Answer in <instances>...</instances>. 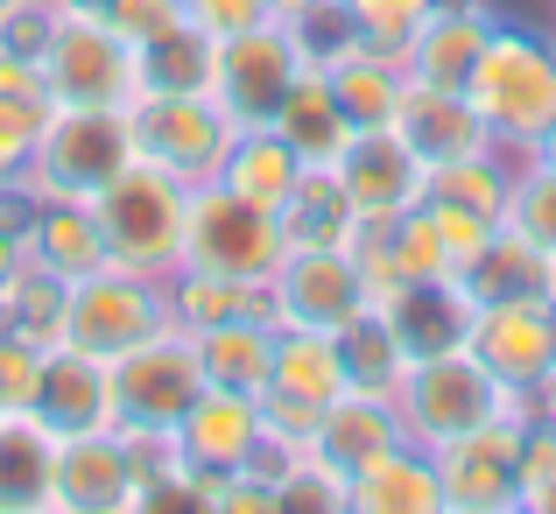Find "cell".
I'll list each match as a JSON object with an SVG mask.
<instances>
[{
  "instance_id": "cell-38",
  "label": "cell",
  "mask_w": 556,
  "mask_h": 514,
  "mask_svg": "<svg viewBox=\"0 0 556 514\" xmlns=\"http://www.w3.org/2000/svg\"><path fill=\"white\" fill-rule=\"evenodd\" d=\"M345 14H353V28L367 42H388V50H408V36L422 28V14L437 8V0H339Z\"/></svg>"
},
{
  "instance_id": "cell-21",
  "label": "cell",
  "mask_w": 556,
  "mask_h": 514,
  "mask_svg": "<svg viewBox=\"0 0 556 514\" xmlns=\"http://www.w3.org/2000/svg\"><path fill=\"white\" fill-rule=\"evenodd\" d=\"M458 283H465L472 303H549L556 297V261L529 233H515L501 218V226L486 233V247L458 268Z\"/></svg>"
},
{
  "instance_id": "cell-29",
  "label": "cell",
  "mask_w": 556,
  "mask_h": 514,
  "mask_svg": "<svg viewBox=\"0 0 556 514\" xmlns=\"http://www.w3.org/2000/svg\"><path fill=\"white\" fill-rule=\"evenodd\" d=\"M28 261H42V268H56L64 283H78V275H92V268H106V233H99V218H92V204L85 198H42V212H36V226H28Z\"/></svg>"
},
{
  "instance_id": "cell-46",
  "label": "cell",
  "mask_w": 556,
  "mask_h": 514,
  "mask_svg": "<svg viewBox=\"0 0 556 514\" xmlns=\"http://www.w3.org/2000/svg\"><path fill=\"white\" fill-rule=\"evenodd\" d=\"M14 268H22V247L0 233V303H8V289H14Z\"/></svg>"
},
{
  "instance_id": "cell-22",
  "label": "cell",
  "mask_w": 556,
  "mask_h": 514,
  "mask_svg": "<svg viewBox=\"0 0 556 514\" xmlns=\"http://www.w3.org/2000/svg\"><path fill=\"white\" fill-rule=\"evenodd\" d=\"M402 416H394V402L388 394H359V388H345L339 402L317 416V430H311V451L331 465V473H367L374 459H388L394 444H402Z\"/></svg>"
},
{
  "instance_id": "cell-37",
  "label": "cell",
  "mask_w": 556,
  "mask_h": 514,
  "mask_svg": "<svg viewBox=\"0 0 556 514\" xmlns=\"http://www.w3.org/2000/svg\"><path fill=\"white\" fill-rule=\"evenodd\" d=\"M515 479H521V507H556V423L549 416H521V459H515Z\"/></svg>"
},
{
  "instance_id": "cell-49",
  "label": "cell",
  "mask_w": 556,
  "mask_h": 514,
  "mask_svg": "<svg viewBox=\"0 0 556 514\" xmlns=\"http://www.w3.org/2000/svg\"><path fill=\"white\" fill-rule=\"evenodd\" d=\"M64 8H78V14H106V0H64Z\"/></svg>"
},
{
  "instance_id": "cell-44",
  "label": "cell",
  "mask_w": 556,
  "mask_h": 514,
  "mask_svg": "<svg viewBox=\"0 0 556 514\" xmlns=\"http://www.w3.org/2000/svg\"><path fill=\"white\" fill-rule=\"evenodd\" d=\"M42 121H50V113H36V106H8V99H0V176H14V170L28 163V155H36Z\"/></svg>"
},
{
  "instance_id": "cell-16",
  "label": "cell",
  "mask_w": 556,
  "mask_h": 514,
  "mask_svg": "<svg viewBox=\"0 0 556 514\" xmlns=\"http://www.w3.org/2000/svg\"><path fill=\"white\" fill-rule=\"evenodd\" d=\"M261 394H240V388H204L198 402L184 409L177 423V451H184V473L190 479H226L247 465V451L261 444Z\"/></svg>"
},
{
  "instance_id": "cell-14",
  "label": "cell",
  "mask_w": 556,
  "mask_h": 514,
  "mask_svg": "<svg viewBox=\"0 0 556 514\" xmlns=\"http://www.w3.org/2000/svg\"><path fill=\"white\" fill-rule=\"evenodd\" d=\"M339 190L353 198L359 218H402L408 204H422V190H430V170H422V155L408 149L394 127H353V141L339 149Z\"/></svg>"
},
{
  "instance_id": "cell-26",
  "label": "cell",
  "mask_w": 556,
  "mask_h": 514,
  "mask_svg": "<svg viewBox=\"0 0 556 514\" xmlns=\"http://www.w3.org/2000/svg\"><path fill=\"white\" fill-rule=\"evenodd\" d=\"M268 127L303 155V163H339V149L353 141V121H345V106H339V92H331L325 64H303L296 71V85L282 92V106H275Z\"/></svg>"
},
{
  "instance_id": "cell-34",
  "label": "cell",
  "mask_w": 556,
  "mask_h": 514,
  "mask_svg": "<svg viewBox=\"0 0 556 514\" xmlns=\"http://www.w3.org/2000/svg\"><path fill=\"white\" fill-rule=\"evenodd\" d=\"M339 360H345V388H359V394H388V402H394V380H402L408 352L394 346L388 317H380L374 303H367L353 325H339Z\"/></svg>"
},
{
  "instance_id": "cell-42",
  "label": "cell",
  "mask_w": 556,
  "mask_h": 514,
  "mask_svg": "<svg viewBox=\"0 0 556 514\" xmlns=\"http://www.w3.org/2000/svg\"><path fill=\"white\" fill-rule=\"evenodd\" d=\"M36 380H42V346L0 331V409H28L36 402Z\"/></svg>"
},
{
  "instance_id": "cell-41",
  "label": "cell",
  "mask_w": 556,
  "mask_h": 514,
  "mask_svg": "<svg viewBox=\"0 0 556 514\" xmlns=\"http://www.w3.org/2000/svg\"><path fill=\"white\" fill-rule=\"evenodd\" d=\"M50 28H56V8L14 0V8L0 14V50H8V57H28V64H42V50H50Z\"/></svg>"
},
{
  "instance_id": "cell-52",
  "label": "cell",
  "mask_w": 556,
  "mask_h": 514,
  "mask_svg": "<svg viewBox=\"0 0 556 514\" xmlns=\"http://www.w3.org/2000/svg\"><path fill=\"white\" fill-rule=\"evenodd\" d=\"M549 514H556V507H549Z\"/></svg>"
},
{
  "instance_id": "cell-3",
  "label": "cell",
  "mask_w": 556,
  "mask_h": 514,
  "mask_svg": "<svg viewBox=\"0 0 556 514\" xmlns=\"http://www.w3.org/2000/svg\"><path fill=\"white\" fill-rule=\"evenodd\" d=\"M507 409H515V394H507L465 346L430 352V360H408L402 380H394V416H402V430L416 437V444L465 437V430H479V423L507 416Z\"/></svg>"
},
{
  "instance_id": "cell-2",
  "label": "cell",
  "mask_w": 556,
  "mask_h": 514,
  "mask_svg": "<svg viewBox=\"0 0 556 514\" xmlns=\"http://www.w3.org/2000/svg\"><path fill=\"white\" fill-rule=\"evenodd\" d=\"M184 204H190V184L155 163H127L113 176L106 190L92 198V218L99 233H106V254L121 261V268H169V261H184Z\"/></svg>"
},
{
  "instance_id": "cell-30",
  "label": "cell",
  "mask_w": 556,
  "mask_h": 514,
  "mask_svg": "<svg viewBox=\"0 0 556 514\" xmlns=\"http://www.w3.org/2000/svg\"><path fill=\"white\" fill-rule=\"evenodd\" d=\"M56 430L36 409H0V507H50Z\"/></svg>"
},
{
  "instance_id": "cell-31",
  "label": "cell",
  "mask_w": 556,
  "mask_h": 514,
  "mask_svg": "<svg viewBox=\"0 0 556 514\" xmlns=\"http://www.w3.org/2000/svg\"><path fill=\"white\" fill-rule=\"evenodd\" d=\"M275 218H282L289 247H353V233H359V212H353V198L339 190L331 163H303L296 190H289V204Z\"/></svg>"
},
{
  "instance_id": "cell-51",
  "label": "cell",
  "mask_w": 556,
  "mask_h": 514,
  "mask_svg": "<svg viewBox=\"0 0 556 514\" xmlns=\"http://www.w3.org/2000/svg\"><path fill=\"white\" fill-rule=\"evenodd\" d=\"M549 317H556V303H549Z\"/></svg>"
},
{
  "instance_id": "cell-32",
  "label": "cell",
  "mask_w": 556,
  "mask_h": 514,
  "mask_svg": "<svg viewBox=\"0 0 556 514\" xmlns=\"http://www.w3.org/2000/svg\"><path fill=\"white\" fill-rule=\"evenodd\" d=\"M212 57L218 36H204L198 22H177L169 36L135 50V92H212Z\"/></svg>"
},
{
  "instance_id": "cell-39",
  "label": "cell",
  "mask_w": 556,
  "mask_h": 514,
  "mask_svg": "<svg viewBox=\"0 0 556 514\" xmlns=\"http://www.w3.org/2000/svg\"><path fill=\"white\" fill-rule=\"evenodd\" d=\"M422 212H430V226H437V240H444L451 268H465V261L486 247V233L501 226V218H479V212H465V204H451V198H430V190H422Z\"/></svg>"
},
{
  "instance_id": "cell-24",
  "label": "cell",
  "mask_w": 556,
  "mask_h": 514,
  "mask_svg": "<svg viewBox=\"0 0 556 514\" xmlns=\"http://www.w3.org/2000/svg\"><path fill=\"white\" fill-rule=\"evenodd\" d=\"M325 78H331V92H339V106H345L353 127H388L394 106H402L408 64H402V50H388V42L353 36L345 50L325 57Z\"/></svg>"
},
{
  "instance_id": "cell-11",
  "label": "cell",
  "mask_w": 556,
  "mask_h": 514,
  "mask_svg": "<svg viewBox=\"0 0 556 514\" xmlns=\"http://www.w3.org/2000/svg\"><path fill=\"white\" fill-rule=\"evenodd\" d=\"M155 325H163V303H155V289H149V275H141V268L106 261V268H92V275L71 283L64 346L92 352V360H121V352L141 346Z\"/></svg>"
},
{
  "instance_id": "cell-19",
  "label": "cell",
  "mask_w": 556,
  "mask_h": 514,
  "mask_svg": "<svg viewBox=\"0 0 556 514\" xmlns=\"http://www.w3.org/2000/svg\"><path fill=\"white\" fill-rule=\"evenodd\" d=\"M394 135L422 155V170L437 163H458V155H486L493 149V127L479 121V106L465 92H444V85H402V106H394Z\"/></svg>"
},
{
  "instance_id": "cell-33",
  "label": "cell",
  "mask_w": 556,
  "mask_h": 514,
  "mask_svg": "<svg viewBox=\"0 0 556 514\" xmlns=\"http://www.w3.org/2000/svg\"><path fill=\"white\" fill-rule=\"evenodd\" d=\"M64 311H71V283L56 268H42V261H28V268H14V289L8 303H0V317H8V339H28V346H64Z\"/></svg>"
},
{
  "instance_id": "cell-28",
  "label": "cell",
  "mask_w": 556,
  "mask_h": 514,
  "mask_svg": "<svg viewBox=\"0 0 556 514\" xmlns=\"http://www.w3.org/2000/svg\"><path fill=\"white\" fill-rule=\"evenodd\" d=\"M296 176H303V155L289 149V141L275 135V127H240L212 184H226L232 198L261 204V212H282L289 190H296Z\"/></svg>"
},
{
  "instance_id": "cell-47",
  "label": "cell",
  "mask_w": 556,
  "mask_h": 514,
  "mask_svg": "<svg viewBox=\"0 0 556 514\" xmlns=\"http://www.w3.org/2000/svg\"><path fill=\"white\" fill-rule=\"evenodd\" d=\"M529 155H535V163H543V170H556V127H549V135H543V141H535V149H529Z\"/></svg>"
},
{
  "instance_id": "cell-13",
  "label": "cell",
  "mask_w": 556,
  "mask_h": 514,
  "mask_svg": "<svg viewBox=\"0 0 556 514\" xmlns=\"http://www.w3.org/2000/svg\"><path fill=\"white\" fill-rule=\"evenodd\" d=\"M437 459V479H444V507L458 514H501V507H521V479H515V459H521V416L479 423L465 437H444L430 444Z\"/></svg>"
},
{
  "instance_id": "cell-40",
  "label": "cell",
  "mask_w": 556,
  "mask_h": 514,
  "mask_svg": "<svg viewBox=\"0 0 556 514\" xmlns=\"http://www.w3.org/2000/svg\"><path fill=\"white\" fill-rule=\"evenodd\" d=\"M99 22L113 28V36H127L141 50V42H155V36H169L177 22H190L184 14V0H106V14Z\"/></svg>"
},
{
  "instance_id": "cell-43",
  "label": "cell",
  "mask_w": 556,
  "mask_h": 514,
  "mask_svg": "<svg viewBox=\"0 0 556 514\" xmlns=\"http://www.w3.org/2000/svg\"><path fill=\"white\" fill-rule=\"evenodd\" d=\"M184 14L204 28V36H240V28H261V22H275V8L268 0H184Z\"/></svg>"
},
{
  "instance_id": "cell-12",
  "label": "cell",
  "mask_w": 556,
  "mask_h": 514,
  "mask_svg": "<svg viewBox=\"0 0 556 514\" xmlns=\"http://www.w3.org/2000/svg\"><path fill=\"white\" fill-rule=\"evenodd\" d=\"M268 289H275V325H311V331H339L374 303L353 247H289Z\"/></svg>"
},
{
  "instance_id": "cell-53",
  "label": "cell",
  "mask_w": 556,
  "mask_h": 514,
  "mask_svg": "<svg viewBox=\"0 0 556 514\" xmlns=\"http://www.w3.org/2000/svg\"><path fill=\"white\" fill-rule=\"evenodd\" d=\"M549 423H556V416H549Z\"/></svg>"
},
{
  "instance_id": "cell-7",
  "label": "cell",
  "mask_w": 556,
  "mask_h": 514,
  "mask_svg": "<svg viewBox=\"0 0 556 514\" xmlns=\"http://www.w3.org/2000/svg\"><path fill=\"white\" fill-rule=\"evenodd\" d=\"M127 127H135V155L184 184H212L226 163L240 127L218 113L212 92H135L127 99Z\"/></svg>"
},
{
  "instance_id": "cell-4",
  "label": "cell",
  "mask_w": 556,
  "mask_h": 514,
  "mask_svg": "<svg viewBox=\"0 0 556 514\" xmlns=\"http://www.w3.org/2000/svg\"><path fill=\"white\" fill-rule=\"evenodd\" d=\"M127 163H135L127 106H50V121L36 135V155H28L42 198H85V204Z\"/></svg>"
},
{
  "instance_id": "cell-15",
  "label": "cell",
  "mask_w": 556,
  "mask_h": 514,
  "mask_svg": "<svg viewBox=\"0 0 556 514\" xmlns=\"http://www.w3.org/2000/svg\"><path fill=\"white\" fill-rule=\"evenodd\" d=\"M549 303H479L472 311L465 352H472L507 394H521L543 374H556V317H549Z\"/></svg>"
},
{
  "instance_id": "cell-27",
  "label": "cell",
  "mask_w": 556,
  "mask_h": 514,
  "mask_svg": "<svg viewBox=\"0 0 556 514\" xmlns=\"http://www.w3.org/2000/svg\"><path fill=\"white\" fill-rule=\"evenodd\" d=\"M190 339H198L204 388H240V394L268 388V366H275V325L268 317L240 311V317H218V325L190 331Z\"/></svg>"
},
{
  "instance_id": "cell-35",
  "label": "cell",
  "mask_w": 556,
  "mask_h": 514,
  "mask_svg": "<svg viewBox=\"0 0 556 514\" xmlns=\"http://www.w3.org/2000/svg\"><path fill=\"white\" fill-rule=\"evenodd\" d=\"M507 184H515V170H507L493 149L430 170V198H451V204H465V212H479V218H501L507 212Z\"/></svg>"
},
{
  "instance_id": "cell-48",
  "label": "cell",
  "mask_w": 556,
  "mask_h": 514,
  "mask_svg": "<svg viewBox=\"0 0 556 514\" xmlns=\"http://www.w3.org/2000/svg\"><path fill=\"white\" fill-rule=\"evenodd\" d=\"M275 8V22H289V14H303V8H317V0H268Z\"/></svg>"
},
{
  "instance_id": "cell-6",
  "label": "cell",
  "mask_w": 556,
  "mask_h": 514,
  "mask_svg": "<svg viewBox=\"0 0 556 514\" xmlns=\"http://www.w3.org/2000/svg\"><path fill=\"white\" fill-rule=\"evenodd\" d=\"M282 254H289V240H282V218L275 212L232 198L226 184H190L184 268H218V275H240V283H268L282 268Z\"/></svg>"
},
{
  "instance_id": "cell-20",
  "label": "cell",
  "mask_w": 556,
  "mask_h": 514,
  "mask_svg": "<svg viewBox=\"0 0 556 514\" xmlns=\"http://www.w3.org/2000/svg\"><path fill=\"white\" fill-rule=\"evenodd\" d=\"M36 409L56 437H78V430H113V394H106V360L78 346H50L42 352V380H36Z\"/></svg>"
},
{
  "instance_id": "cell-23",
  "label": "cell",
  "mask_w": 556,
  "mask_h": 514,
  "mask_svg": "<svg viewBox=\"0 0 556 514\" xmlns=\"http://www.w3.org/2000/svg\"><path fill=\"white\" fill-rule=\"evenodd\" d=\"M486 36L493 22L479 8H430L422 14V28L408 36L402 64L416 85H444V92H465L472 85V64L486 57Z\"/></svg>"
},
{
  "instance_id": "cell-36",
  "label": "cell",
  "mask_w": 556,
  "mask_h": 514,
  "mask_svg": "<svg viewBox=\"0 0 556 514\" xmlns=\"http://www.w3.org/2000/svg\"><path fill=\"white\" fill-rule=\"evenodd\" d=\"M501 218L515 233H529V240L556 261V170H543L529 155V170H515V184H507V212Z\"/></svg>"
},
{
  "instance_id": "cell-8",
  "label": "cell",
  "mask_w": 556,
  "mask_h": 514,
  "mask_svg": "<svg viewBox=\"0 0 556 514\" xmlns=\"http://www.w3.org/2000/svg\"><path fill=\"white\" fill-rule=\"evenodd\" d=\"M345 394V360H339V331H311V325H275V366L261 388V423L289 444H311L317 416Z\"/></svg>"
},
{
  "instance_id": "cell-10",
  "label": "cell",
  "mask_w": 556,
  "mask_h": 514,
  "mask_svg": "<svg viewBox=\"0 0 556 514\" xmlns=\"http://www.w3.org/2000/svg\"><path fill=\"white\" fill-rule=\"evenodd\" d=\"M303 64H311V57H303V42L289 36V22H261V28L226 36V42H218V57H212V99H218V113H226L232 127H268Z\"/></svg>"
},
{
  "instance_id": "cell-25",
  "label": "cell",
  "mask_w": 556,
  "mask_h": 514,
  "mask_svg": "<svg viewBox=\"0 0 556 514\" xmlns=\"http://www.w3.org/2000/svg\"><path fill=\"white\" fill-rule=\"evenodd\" d=\"M345 507H359V514H444V479H437V459L402 437L388 459H374L367 473L345 479Z\"/></svg>"
},
{
  "instance_id": "cell-50",
  "label": "cell",
  "mask_w": 556,
  "mask_h": 514,
  "mask_svg": "<svg viewBox=\"0 0 556 514\" xmlns=\"http://www.w3.org/2000/svg\"><path fill=\"white\" fill-rule=\"evenodd\" d=\"M8 8H14V0H0V14H8Z\"/></svg>"
},
{
  "instance_id": "cell-5",
  "label": "cell",
  "mask_w": 556,
  "mask_h": 514,
  "mask_svg": "<svg viewBox=\"0 0 556 514\" xmlns=\"http://www.w3.org/2000/svg\"><path fill=\"white\" fill-rule=\"evenodd\" d=\"M106 394H113V430H177L184 409L204 394L198 339L155 325L141 346L106 360Z\"/></svg>"
},
{
  "instance_id": "cell-9",
  "label": "cell",
  "mask_w": 556,
  "mask_h": 514,
  "mask_svg": "<svg viewBox=\"0 0 556 514\" xmlns=\"http://www.w3.org/2000/svg\"><path fill=\"white\" fill-rule=\"evenodd\" d=\"M42 85H50V106H127L135 99V42L113 36L99 14L56 8Z\"/></svg>"
},
{
  "instance_id": "cell-18",
  "label": "cell",
  "mask_w": 556,
  "mask_h": 514,
  "mask_svg": "<svg viewBox=\"0 0 556 514\" xmlns=\"http://www.w3.org/2000/svg\"><path fill=\"white\" fill-rule=\"evenodd\" d=\"M50 501H56V507H78V514L135 507V459H127V437H121V430H78V437H56Z\"/></svg>"
},
{
  "instance_id": "cell-17",
  "label": "cell",
  "mask_w": 556,
  "mask_h": 514,
  "mask_svg": "<svg viewBox=\"0 0 556 514\" xmlns=\"http://www.w3.org/2000/svg\"><path fill=\"white\" fill-rule=\"evenodd\" d=\"M374 311L388 317L394 346H402L408 360H430V352L465 346V331H472V311H479V303L465 297L458 275H416V283L380 289Z\"/></svg>"
},
{
  "instance_id": "cell-45",
  "label": "cell",
  "mask_w": 556,
  "mask_h": 514,
  "mask_svg": "<svg viewBox=\"0 0 556 514\" xmlns=\"http://www.w3.org/2000/svg\"><path fill=\"white\" fill-rule=\"evenodd\" d=\"M36 212H42V190H36V176H28V184H14V176H0V233H8L14 247L28 240V226H36Z\"/></svg>"
},
{
  "instance_id": "cell-1",
  "label": "cell",
  "mask_w": 556,
  "mask_h": 514,
  "mask_svg": "<svg viewBox=\"0 0 556 514\" xmlns=\"http://www.w3.org/2000/svg\"><path fill=\"white\" fill-rule=\"evenodd\" d=\"M465 99H472L479 121L493 127V141L535 149L556 127V42L521 36V28H493L486 57L472 64Z\"/></svg>"
}]
</instances>
